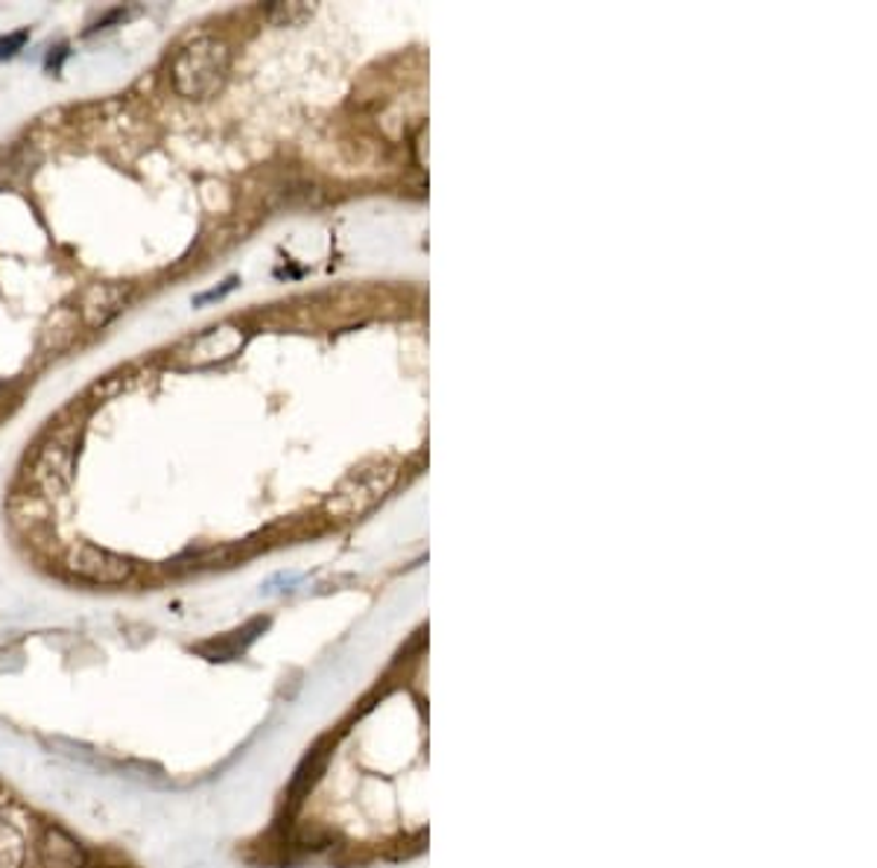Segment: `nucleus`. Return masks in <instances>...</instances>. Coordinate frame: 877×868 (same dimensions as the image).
Wrapping results in <instances>:
<instances>
[{"instance_id":"1","label":"nucleus","mask_w":877,"mask_h":868,"mask_svg":"<svg viewBox=\"0 0 877 868\" xmlns=\"http://www.w3.org/2000/svg\"><path fill=\"white\" fill-rule=\"evenodd\" d=\"M85 419H88V410L76 415V403H73L71 410H64L53 421V427L47 430V436L36 448L33 459H29V489L47 497V501L62 497L71 489L73 457H76V445H80V436H83Z\"/></svg>"},{"instance_id":"2","label":"nucleus","mask_w":877,"mask_h":868,"mask_svg":"<svg viewBox=\"0 0 877 868\" xmlns=\"http://www.w3.org/2000/svg\"><path fill=\"white\" fill-rule=\"evenodd\" d=\"M231 53L219 38H196L176 53L170 64L173 88L184 100H208L229 76Z\"/></svg>"},{"instance_id":"3","label":"nucleus","mask_w":877,"mask_h":868,"mask_svg":"<svg viewBox=\"0 0 877 868\" xmlns=\"http://www.w3.org/2000/svg\"><path fill=\"white\" fill-rule=\"evenodd\" d=\"M243 339H247V334L235 328V325H219V328L205 330L200 337H193L191 342H184L173 354V360L184 369L214 366V363H223L231 354H238Z\"/></svg>"},{"instance_id":"4","label":"nucleus","mask_w":877,"mask_h":868,"mask_svg":"<svg viewBox=\"0 0 877 868\" xmlns=\"http://www.w3.org/2000/svg\"><path fill=\"white\" fill-rule=\"evenodd\" d=\"M129 302H132V284H92L80 296L76 313H80V322L85 328L97 330L106 328Z\"/></svg>"},{"instance_id":"5","label":"nucleus","mask_w":877,"mask_h":868,"mask_svg":"<svg viewBox=\"0 0 877 868\" xmlns=\"http://www.w3.org/2000/svg\"><path fill=\"white\" fill-rule=\"evenodd\" d=\"M68 567L85 582H100V586H118V582H127L132 576V565L127 558L115 556L109 550L88 547V544L71 550Z\"/></svg>"},{"instance_id":"6","label":"nucleus","mask_w":877,"mask_h":868,"mask_svg":"<svg viewBox=\"0 0 877 868\" xmlns=\"http://www.w3.org/2000/svg\"><path fill=\"white\" fill-rule=\"evenodd\" d=\"M80 313L76 308H59V311L45 322V328L38 334V354L56 357L68 351V348L76 342V334H80Z\"/></svg>"},{"instance_id":"7","label":"nucleus","mask_w":877,"mask_h":868,"mask_svg":"<svg viewBox=\"0 0 877 868\" xmlns=\"http://www.w3.org/2000/svg\"><path fill=\"white\" fill-rule=\"evenodd\" d=\"M10 515L19 527H38L50 515V501L36 492H15V497L10 503Z\"/></svg>"},{"instance_id":"8","label":"nucleus","mask_w":877,"mask_h":868,"mask_svg":"<svg viewBox=\"0 0 877 868\" xmlns=\"http://www.w3.org/2000/svg\"><path fill=\"white\" fill-rule=\"evenodd\" d=\"M24 41H27V29H21V33H15V36L3 38V41H0V59L19 53V47L24 45Z\"/></svg>"},{"instance_id":"9","label":"nucleus","mask_w":877,"mask_h":868,"mask_svg":"<svg viewBox=\"0 0 877 868\" xmlns=\"http://www.w3.org/2000/svg\"><path fill=\"white\" fill-rule=\"evenodd\" d=\"M235 284H238V278H229V281L223 284V287H219V290H211V293H202V296H196V304H202V302H211V299H219V296H226V293H229V290H235Z\"/></svg>"}]
</instances>
